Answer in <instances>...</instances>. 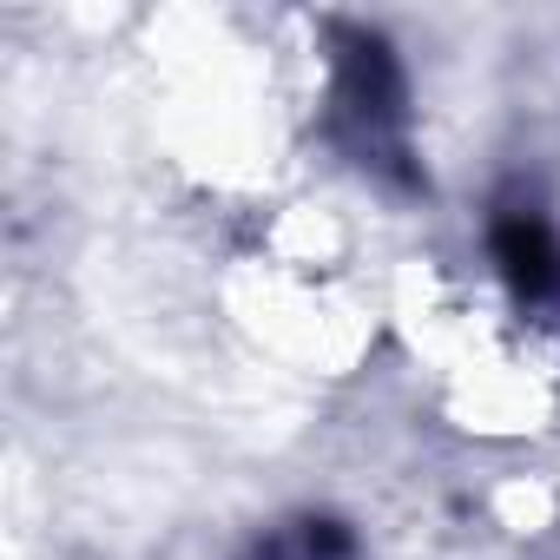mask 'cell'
Listing matches in <instances>:
<instances>
[{
  "instance_id": "7a4b0ae2",
  "label": "cell",
  "mask_w": 560,
  "mask_h": 560,
  "mask_svg": "<svg viewBox=\"0 0 560 560\" xmlns=\"http://www.w3.org/2000/svg\"><path fill=\"white\" fill-rule=\"evenodd\" d=\"M264 560H350V534L337 521H298L291 534H277Z\"/></svg>"
},
{
  "instance_id": "6da1fadb",
  "label": "cell",
  "mask_w": 560,
  "mask_h": 560,
  "mask_svg": "<svg viewBox=\"0 0 560 560\" xmlns=\"http://www.w3.org/2000/svg\"><path fill=\"white\" fill-rule=\"evenodd\" d=\"M494 264L514 284V298L527 311H553L560 304V244L534 211H508L494 224Z\"/></svg>"
}]
</instances>
